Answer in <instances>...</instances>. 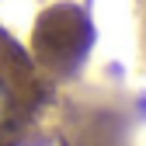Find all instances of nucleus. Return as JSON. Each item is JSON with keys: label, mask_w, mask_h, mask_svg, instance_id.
Segmentation results:
<instances>
[{"label": "nucleus", "mask_w": 146, "mask_h": 146, "mask_svg": "<svg viewBox=\"0 0 146 146\" xmlns=\"http://www.w3.org/2000/svg\"><path fill=\"white\" fill-rule=\"evenodd\" d=\"M14 118V98H11V87L4 84V77H0V132L11 125Z\"/></svg>", "instance_id": "obj_1"}]
</instances>
